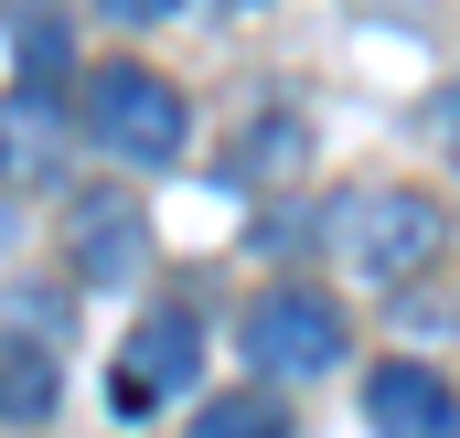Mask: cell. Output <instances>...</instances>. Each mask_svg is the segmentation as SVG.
Wrapping results in <instances>:
<instances>
[{
	"label": "cell",
	"instance_id": "1",
	"mask_svg": "<svg viewBox=\"0 0 460 438\" xmlns=\"http://www.w3.org/2000/svg\"><path fill=\"white\" fill-rule=\"evenodd\" d=\"M182 86L172 75H150V65H108V75H86V139L118 150V161H172L182 150Z\"/></svg>",
	"mask_w": 460,
	"mask_h": 438
},
{
	"label": "cell",
	"instance_id": "2",
	"mask_svg": "<svg viewBox=\"0 0 460 438\" xmlns=\"http://www.w3.org/2000/svg\"><path fill=\"white\" fill-rule=\"evenodd\" d=\"M246 353H257V374H279V385H322V374L343 364V311H332L322 289H268V300L246 311Z\"/></svg>",
	"mask_w": 460,
	"mask_h": 438
},
{
	"label": "cell",
	"instance_id": "3",
	"mask_svg": "<svg viewBox=\"0 0 460 438\" xmlns=\"http://www.w3.org/2000/svg\"><path fill=\"white\" fill-rule=\"evenodd\" d=\"M343 246L364 278H407L439 257V204L429 193H353L343 204Z\"/></svg>",
	"mask_w": 460,
	"mask_h": 438
},
{
	"label": "cell",
	"instance_id": "4",
	"mask_svg": "<svg viewBox=\"0 0 460 438\" xmlns=\"http://www.w3.org/2000/svg\"><path fill=\"white\" fill-rule=\"evenodd\" d=\"M204 374V321L182 311V300H150V321L118 342V407L139 417V407H161L172 385H193Z\"/></svg>",
	"mask_w": 460,
	"mask_h": 438
},
{
	"label": "cell",
	"instance_id": "5",
	"mask_svg": "<svg viewBox=\"0 0 460 438\" xmlns=\"http://www.w3.org/2000/svg\"><path fill=\"white\" fill-rule=\"evenodd\" d=\"M65 246H75V278H139V257H150V215L128 204V193H86V204H65Z\"/></svg>",
	"mask_w": 460,
	"mask_h": 438
},
{
	"label": "cell",
	"instance_id": "6",
	"mask_svg": "<svg viewBox=\"0 0 460 438\" xmlns=\"http://www.w3.org/2000/svg\"><path fill=\"white\" fill-rule=\"evenodd\" d=\"M364 417H375V438H460V396L429 364H375Z\"/></svg>",
	"mask_w": 460,
	"mask_h": 438
},
{
	"label": "cell",
	"instance_id": "7",
	"mask_svg": "<svg viewBox=\"0 0 460 438\" xmlns=\"http://www.w3.org/2000/svg\"><path fill=\"white\" fill-rule=\"evenodd\" d=\"M0 417L11 428H43L54 417V353L43 342H0Z\"/></svg>",
	"mask_w": 460,
	"mask_h": 438
},
{
	"label": "cell",
	"instance_id": "8",
	"mask_svg": "<svg viewBox=\"0 0 460 438\" xmlns=\"http://www.w3.org/2000/svg\"><path fill=\"white\" fill-rule=\"evenodd\" d=\"M193 438H279V396H215L193 417Z\"/></svg>",
	"mask_w": 460,
	"mask_h": 438
},
{
	"label": "cell",
	"instance_id": "9",
	"mask_svg": "<svg viewBox=\"0 0 460 438\" xmlns=\"http://www.w3.org/2000/svg\"><path fill=\"white\" fill-rule=\"evenodd\" d=\"M429 128H439V139L460 150V86H439V108H429Z\"/></svg>",
	"mask_w": 460,
	"mask_h": 438
},
{
	"label": "cell",
	"instance_id": "10",
	"mask_svg": "<svg viewBox=\"0 0 460 438\" xmlns=\"http://www.w3.org/2000/svg\"><path fill=\"white\" fill-rule=\"evenodd\" d=\"M118 22H161V11H172V0H108Z\"/></svg>",
	"mask_w": 460,
	"mask_h": 438
}]
</instances>
